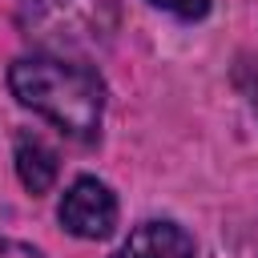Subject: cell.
<instances>
[{
	"instance_id": "cell-1",
	"label": "cell",
	"mask_w": 258,
	"mask_h": 258,
	"mask_svg": "<svg viewBox=\"0 0 258 258\" xmlns=\"http://www.w3.org/2000/svg\"><path fill=\"white\" fill-rule=\"evenodd\" d=\"M8 89L24 109L56 125L64 137L97 141L105 121V81L97 69L52 52H32L8 64Z\"/></svg>"
},
{
	"instance_id": "cell-2",
	"label": "cell",
	"mask_w": 258,
	"mask_h": 258,
	"mask_svg": "<svg viewBox=\"0 0 258 258\" xmlns=\"http://www.w3.org/2000/svg\"><path fill=\"white\" fill-rule=\"evenodd\" d=\"M20 24L48 48L105 40L117 24V0H16Z\"/></svg>"
},
{
	"instance_id": "cell-3",
	"label": "cell",
	"mask_w": 258,
	"mask_h": 258,
	"mask_svg": "<svg viewBox=\"0 0 258 258\" xmlns=\"http://www.w3.org/2000/svg\"><path fill=\"white\" fill-rule=\"evenodd\" d=\"M117 194L101 181V177H77L64 194H60V206H56V218L60 226L73 234V238H85V242H101L117 230Z\"/></svg>"
},
{
	"instance_id": "cell-4",
	"label": "cell",
	"mask_w": 258,
	"mask_h": 258,
	"mask_svg": "<svg viewBox=\"0 0 258 258\" xmlns=\"http://www.w3.org/2000/svg\"><path fill=\"white\" fill-rule=\"evenodd\" d=\"M113 258H198L194 238L169 222V218H149L129 230V238L117 246Z\"/></svg>"
},
{
	"instance_id": "cell-5",
	"label": "cell",
	"mask_w": 258,
	"mask_h": 258,
	"mask_svg": "<svg viewBox=\"0 0 258 258\" xmlns=\"http://www.w3.org/2000/svg\"><path fill=\"white\" fill-rule=\"evenodd\" d=\"M12 161H16V177H20V185H24L32 198H40V194H48V189L56 185L60 157H56V149H52L40 133L20 129L16 141H12Z\"/></svg>"
},
{
	"instance_id": "cell-6",
	"label": "cell",
	"mask_w": 258,
	"mask_h": 258,
	"mask_svg": "<svg viewBox=\"0 0 258 258\" xmlns=\"http://www.w3.org/2000/svg\"><path fill=\"white\" fill-rule=\"evenodd\" d=\"M230 81H234V89L242 93L246 109L258 117V52H242V56L234 60V73H230Z\"/></svg>"
},
{
	"instance_id": "cell-7",
	"label": "cell",
	"mask_w": 258,
	"mask_h": 258,
	"mask_svg": "<svg viewBox=\"0 0 258 258\" xmlns=\"http://www.w3.org/2000/svg\"><path fill=\"white\" fill-rule=\"evenodd\" d=\"M161 12H173L177 20H202L210 12V0H149Z\"/></svg>"
},
{
	"instance_id": "cell-8",
	"label": "cell",
	"mask_w": 258,
	"mask_h": 258,
	"mask_svg": "<svg viewBox=\"0 0 258 258\" xmlns=\"http://www.w3.org/2000/svg\"><path fill=\"white\" fill-rule=\"evenodd\" d=\"M0 258H44L36 246L28 242H16V238H0Z\"/></svg>"
}]
</instances>
